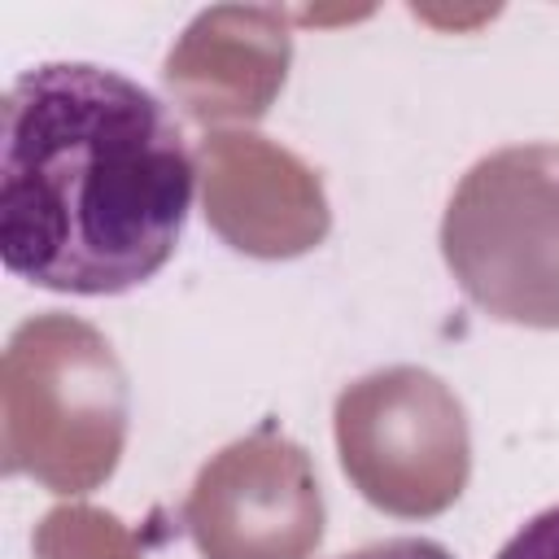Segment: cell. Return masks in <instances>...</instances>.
Here are the masks:
<instances>
[{
  "mask_svg": "<svg viewBox=\"0 0 559 559\" xmlns=\"http://www.w3.org/2000/svg\"><path fill=\"white\" fill-rule=\"evenodd\" d=\"M197 157L144 83L96 61H44L0 105V262L70 297L148 284L179 249Z\"/></svg>",
  "mask_w": 559,
  "mask_h": 559,
  "instance_id": "obj_1",
  "label": "cell"
},
{
  "mask_svg": "<svg viewBox=\"0 0 559 559\" xmlns=\"http://www.w3.org/2000/svg\"><path fill=\"white\" fill-rule=\"evenodd\" d=\"M441 253L485 314L559 328V144L480 157L445 205Z\"/></svg>",
  "mask_w": 559,
  "mask_h": 559,
  "instance_id": "obj_2",
  "label": "cell"
},
{
  "mask_svg": "<svg viewBox=\"0 0 559 559\" xmlns=\"http://www.w3.org/2000/svg\"><path fill=\"white\" fill-rule=\"evenodd\" d=\"M498 559H559V507H546L528 524H520Z\"/></svg>",
  "mask_w": 559,
  "mask_h": 559,
  "instance_id": "obj_3",
  "label": "cell"
},
{
  "mask_svg": "<svg viewBox=\"0 0 559 559\" xmlns=\"http://www.w3.org/2000/svg\"><path fill=\"white\" fill-rule=\"evenodd\" d=\"M336 559H454V555L432 537H384V542L358 546V550L336 555Z\"/></svg>",
  "mask_w": 559,
  "mask_h": 559,
  "instance_id": "obj_4",
  "label": "cell"
}]
</instances>
